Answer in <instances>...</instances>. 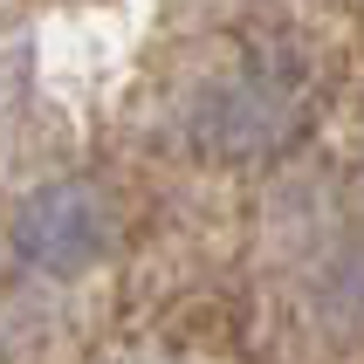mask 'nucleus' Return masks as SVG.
I'll list each match as a JSON object with an SVG mask.
<instances>
[{
	"mask_svg": "<svg viewBox=\"0 0 364 364\" xmlns=\"http://www.w3.org/2000/svg\"><path fill=\"white\" fill-rule=\"evenodd\" d=\"M7 234L35 275H90L117 247V213L90 179H48L14 206Z\"/></svg>",
	"mask_w": 364,
	"mask_h": 364,
	"instance_id": "1",
	"label": "nucleus"
},
{
	"mask_svg": "<svg viewBox=\"0 0 364 364\" xmlns=\"http://www.w3.org/2000/svg\"><path fill=\"white\" fill-rule=\"evenodd\" d=\"M193 131L213 151H268V144H282L296 131V103L268 76H234V82H213L200 97Z\"/></svg>",
	"mask_w": 364,
	"mask_h": 364,
	"instance_id": "2",
	"label": "nucleus"
}]
</instances>
